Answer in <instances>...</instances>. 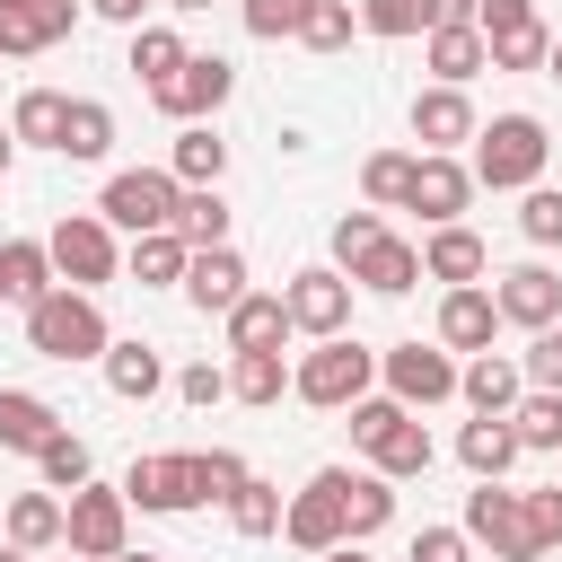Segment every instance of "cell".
<instances>
[{"mask_svg":"<svg viewBox=\"0 0 562 562\" xmlns=\"http://www.w3.org/2000/svg\"><path fill=\"white\" fill-rule=\"evenodd\" d=\"M369 378H378V351H360L351 334H325V342L290 369V395H299V404H316V413H342V404H360V395H369Z\"/></svg>","mask_w":562,"mask_h":562,"instance_id":"cell-4","label":"cell"},{"mask_svg":"<svg viewBox=\"0 0 562 562\" xmlns=\"http://www.w3.org/2000/svg\"><path fill=\"white\" fill-rule=\"evenodd\" d=\"M351 439H360V457H369L386 483L430 474V430H422L413 404H395V395H360V404H351Z\"/></svg>","mask_w":562,"mask_h":562,"instance_id":"cell-2","label":"cell"},{"mask_svg":"<svg viewBox=\"0 0 562 562\" xmlns=\"http://www.w3.org/2000/svg\"><path fill=\"white\" fill-rule=\"evenodd\" d=\"M518 369H527L536 386H562V325H544V334L527 342V360H518Z\"/></svg>","mask_w":562,"mask_h":562,"instance_id":"cell-49","label":"cell"},{"mask_svg":"<svg viewBox=\"0 0 562 562\" xmlns=\"http://www.w3.org/2000/svg\"><path fill=\"white\" fill-rule=\"evenodd\" d=\"M395 518V492H386V474H342V536L360 544V536H378Z\"/></svg>","mask_w":562,"mask_h":562,"instance_id":"cell-32","label":"cell"},{"mask_svg":"<svg viewBox=\"0 0 562 562\" xmlns=\"http://www.w3.org/2000/svg\"><path fill=\"white\" fill-rule=\"evenodd\" d=\"M465 536H483L501 562H544V544H536V527H527V492L474 483V492H465Z\"/></svg>","mask_w":562,"mask_h":562,"instance_id":"cell-7","label":"cell"},{"mask_svg":"<svg viewBox=\"0 0 562 562\" xmlns=\"http://www.w3.org/2000/svg\"><path fill=\"white\" fill-rule=\"evenodd\" d=\"M378 237H386V228H378V211H342V220H334V263L351 272V263H360Z\"/></svg>","mask_w":562,"mask_h":562,"instance_id":"cell-46","label":"cell"},{"mask_svg":"<svg viewBox=\"0 0 562 562\" xmlns=\"http://www.w3.org/2000/svg\"><path fill=\"white\" fill-rule=\"evenodd\" d=\"M281 334H299V325H290V299H255V290H246V299L228 307V351H281Z\"/></svg>","mask_w":562,"mask_h":562,"instance_id":"cell-24","label":"cell"},{"mask_svg":"<svg viewBox=\"0 0 562 562\" xmlns=\"http://www.w3.org/2000/svg\"><path fill=\"white\" fill-rule=\"evenodd\" d=\"M474 70H492L483 26H430V79H439V88H465Z\"/></svg>","mask_w":562,"mask_h":562,"instance_id":"cell-22","label":"cell"},{"mask_svg":"<svg viewBox=\"0 0 562 562\" xmlns=\"http://www.w3.org/2000/svg\"><path fill=\"white\" fill-rule=\"evenodd\" d=\"M132 70H140L149 88H167V79L184 70V35H176V26H132Z\"/></svg>","mask_w":562,"mask_h":562,"instance_id":"cell-35","label":"cell"},{"mask_svg":"<svg viewBox=\"0 0 562 562\" xmlns=\"http://www.w3.org/2000/svg\"><path fill=\"white\" fill-rule=\"evenodd\" d=\"M176 395H184V404H220V395H228V369H211V360H193V369L176 378Z\"/></svg>","mask_w":562,"mask_h":562,"instance_id":"cell-51","label":"cell"},{"mask_svg":"<svg viewBox=\"0 0 562 562\" xmlns=\"http://www.w3.org/2000/svg\"><path fill=\"white\" fill-rule=\"evenodd\" d=\"M281 536H290L299 553H334V544H351V536H342V465H325V474L281 509Z\"/></svg>","mask_w":562,"mask_h":562,"instance_id":"cell-14","label":"cell"},{"mask_svg":"<svg viewBox=\"0 0 562 562\" xmlns=\"http://www.w3.org/2000/svg\"><path fill=\"white\" fill-rule=\"evenodd\" d=\"M351 281H360V290H378V299H404V290L422 281V246H404V237H378V246L351 263Z\"/></svg>","mask_w":562,"mask_h":562,"instance_id":"cell-23","label":"cell"},{"mask_svg":"<svg viewBox=\"0 0 562 562\" xmlns=\"http://www.w3.org/2000/svg\"><path fill=\"white\" fill-rule=\"evenodd\" d=\"M483 0H430V26H474Z\"/></svg>","mask_w":562,"mask_h":562,"instance_id":"cell-54","label":"cell"},{"mask_svg":"<svg viewBox=\"0 0 562 562\" xmlns=\"http://www.w3.org/2000/svg\"><path fill=\"white\" fill-rule=\"evenodd\" d=\"M509 422H518V448H562V386L518 395V404H509Z\"/></svg>","mask_w":562,"mask_h":562,"instance_id":"cell-38","label":"cell"},{"mask_svg":"<svg viewBox=\"0 0 562 562\" xmlns=\"http://www.w3.org/2000/svg\"><path fill=\"white\" fill-rule=\"evenodd\" d=\"M123 536H132V501L105 492V483H79V492H70V527H61V544L88 553V562H114Z\"/></svg>","mask_w":562,"mask_h":562,"instance_id":"cell-10","label":"cell"},{"mask_svg":"<svg viewBox=\"0 0 562 562\" xmlns=\"http://www.w3.org/2000/svg\"><path fill=\"white\" fill-rule=\"evenodd\" d=\"M544 158H553V140L536 114H492L474 132V184H492V193H527L544 176Z\"/></svg>","mask_w":562,"mask_h":562,"instance_id":"cell-3","label":"cell"},{"mask_svg":"<svg viewBox=\"0 0 562 562\" xmlns=\"http://www.w3.org/2000/svg\"><path fill=\"white\" fill-rule=\"evenodd\" d=\"M88 9H97V18H114V26H140V9H149V0H88Z\"/></svg>","mask_w":562,"mask_h":562,"instance_id":"cell-55","label":"cell"},{"mask_svg":"<svg viewBox=\"0 0 562 562\" xmlns=\"http://www.w3.org/2000/svg\"><path fill=\"white\" fill-rule=\"evenodd\" d=\"M465 202H474V167H457L448 149H422V158H413V193H404V211H422L430 228H448Z\"/></svg>","mask_w":562,"mask_h":562,"instance_id":"cell-15","label":"cell"},{"mask_svg":"<svg viewBox=\"0 0 562 562\" xmlns=\"http://www.w3.org/2000/svg\"><path fill=\"white\" fill-rule=\"evenodd\" d=\"M61 123H70V97H53V88H26L18 114H9V132L18 140H44V149H61Z\"/></svg>","mask_w":562,"mask_h":562,"instance_id":"cell-36","label":"cell"},{"mask_svg":"<svg viewBox=\"0 0 562 562\" xmlns=\"http://www.w3.org/2000/svg\"><path fill=\"white\" fill-rule=\"evenodd\" d=\"M44 44H53L44 18H35L26 0H9V9H0V53H44Z\"/></svg>","mask_w":562,"mask_h":562,"instance_id":"cell-47","label":"cell"},{"mask_svg":"<svg viewBox=\"0 0 562 562\" xmlns=\"http://www.w3.org/2000/svg\"><path fill=\"white\" fill-rule=\"evenodd\" d=\"M176 237H184V246H228V202H220V184H184Z\"/></svg>","mask_w":562,"mask_h":562,"instance_id":"cell-33","label":"cell"},{"mask_svg":"<svg viewBox=\"0 0 562 562\" xmlns=\"http://www.w3.org/2000/svg\"><path fill=\"white\" fill-rule=\"evenodd\" d=\"M0 9H9V0H0Z\"/></svg>","mask_w":562,"mask_h":562,"instance_id":"cell-63","label":"cell"},{"mask_svg":"<svg viewBox=\"0 0 562 562\" xmlns=\"http://www.w3.org/2000/svg\"><path fill=\"white\" fill-rule=\"evenodd\" d=\"M123 501H132V509H158V518L202 509V501H211V492H202V457H140V465L123 474Z\"/></svg>","mask_w":562,"mask_h":562,"instance_id":"cell-9","label":"cell"},{"mask_svg":"<svg viewBox=\"0 0 562 562\" xmlns=\"http://www.w3.org/2000/svg\"><path fill=\"white\" fill-rule=\"evenodd\" d=\"M457 457H465V474H474V483H501L527 448H518V422H509V413H474V422L457 430Z\"/></svg>","mask_w":562,"mask_h":562,"instance_id":"cell-19","label":"cell"},{"mask_svg":"<svg viewBox=\"0 0 562 562\" xmlns=\"http://www.w3.org/2000/svg\"><path fill=\"white\" fill-rule=\"evenodd\" d=\"M228 527H237V536H281V492L246 474V483L228 492Z\"/></svg>","mask_w":562,"mask_h":562,"instance_id":"cell-39","label":"cell"},{"mask_svg":"<svg viewBox=\"0 0 562 562\" xmlns=\"http://www.w3.org/2000/svg\"><path fill=\"white\" fill-rule=\"evenodd\" d=\"M53 281H61V272H53V246H35V237H0V299L35 307Z\"/></svg>","mask_w":562,"mask_h":562,"instance_id":"cell-21","label":"cell"},{"mask_svg":"<svg viewBox=\"0 0 562 562\" xmlns=\"http://www.w3.org/2000/svg\"><path fill=\"white\" fill-rule=\"evenodd\" d=\"M378 378L395 386V404H413V413H422V404H448L465 369H457V360H448L439 342H395V351L378 360Z\"/></svg>","mask_w":562,"mask_h":562,"instance_id":"cell-12","label":"cell"},{"mask_svg":"<svg viewBox=\"0 0 562 562\" xmlns=\"http://www.w3.org/2000/svg\"><path fill=\"white\" fill-rule=\"evenodd\" d=\"M299 44H307V53H342V44H351V9H342V0H316L307 26H299Z\"/></svg>","mask_w":562,"mask_h":562,"instance_id":"cell-44","label":"cell"},{"mask_svg":"<svg viewBox=\"0 0 562 562\" xmlns=\"http://www.w3.org/2000/svg\"><path fill=\"white\" fill-rule=\"evenodd\" d=\"M53 272L70 281V290H97V281H114V220L105 211H70V220H53Z\"/></svg>","mask_w":562,"mask_h":562,"instance_id":"cell-6","label":"cell"},{"mask_svg":"<svg viewBox=\"0 0 562 562\" xmlns=\"http://www.w3.org/2000/svg\"><path fill=\"white\" fill-rule=\"evenodd\" d=\"M35 465H44V483H53V492H79V483H88V439L53 430V439L35 448Z\"/></svg>","mask_w":562,"mask_h":562,"instance_id":"cell-40","label":"cell"},{"mask_svg":"<svg viewBox=\"0 0 562 562\" xmlns=\"http://www.w3.org/2000/svg\"><path fill=\"white\" fill-rule=\"evenodd\" d=\"M105 386H114L123 404H149V395L167 386V369H158L149 342H105Z\"/></svg>","mask_w":562,"mask_h":562,"instance_id":"cell-28","label":"cell"},{"mask_svg":"<svg viewBox=\"0 0 562 562\" xmlns=\"http://www.w3.org/2000/svg\"><path fill=\"white\" fill-rule=\"evenodd\" d=\"M544 79H562V35H553V53H544Z\"/></svg>","mask_w":562,"mask_h":562,"instance_id":"cell-57","label":"cell"},{"mask_svg":"<svg viewBox=\"0 0 562 562\" xmlns=\"http://www.w3.org/2000/svg\"><path fill=\"white\" fill-rule=\"evenodd\" d=\"M228 88H237V70H228L220 53H184V70H176L167 88H149V97H158V114H176V123H211V114L228 105Z\"/></svg>","mask_w":562,"mask_h":562,"instance_id":"cell-13","label":"cell"},{"mask_svg":"<svg viewBox=\"0 0 562 562\" xmlns=\"http://www.w3.org/2000/svg\"><path fill=\"white\" fill-rule=\"evenodd\" d=\"M422 272H430V281H448V290H457V281H474V272H483V237H474V228H457V220H448V228H430Z\"/></svg>","mask_w":562,"mask_h":562,"instance_id":"cell-27","label":"cell"},{"mask_svg":"<svg viewBox=\"0 0 562 562\" xmlns=\"http://www.w3.org/2000/svg\"><path fill=\"white\" fill-rule=\"evenodd\" d=\"M369 35H430V0H360Z\"/></svg>","mask_w":562,"mask_h":562,"instance_id":"cell-43","label":"cell"},{"mask_svg":"<svg viewBox=\"0 0 562 562\" xmlns=\"http://www.w3.org/2000/svg\"><path fill=\"white\" fill-rule=\"evenodd\" d=\"M9 158H18V132H0V176H9Z\"/></svg>","mask_w":562,"mask_h":562,"instance_id":"cell-59","label":"cell"},{"mask_svg":"<svg viewBox=\"0 0 562 562\" xmlns=\"http://www.w3.org/2000/svg\"><path fill=\"white\" fill-rule=\"evenodd\" d=\"M527 527H536V544H544V553L562 544V483H553V492H527Z\"/></svg>","mask_w":562,"mask_h":562,"instance_id":"cell-50","label":"cell"},{"mask_svg":"<svg viewBox=\"0 0 562 562\" xmlns=\"http://www.w3.org/2000/svg\"><path fill=\"white\" fill-rule=\"evenodd\" d=\"M501 325H527V334H544V325H562V281L544 272V263H518V272H501Z\"/></svg>","mask_w":562,"mask_h":562,"instance_id":"cell-16","label":"cell"},{"mask_svg":"<svg viewBox=\"0 0 562 562\" xmlns=\"http://www.w3.org/2000/svg\"><path fill=\"white\" fill-rule=\"evenodd\" d=\"M0 562H26V544H0Z\"/></svg>","mask_w":562,"mask_h":562,"instance_id":"cell-60","label":"cell"},{"mask_svg":"<svg viewBox=\"0 0 562 562\" xmlns=\"http://www.w3.org/2000/svg\"><path fill=\"white\" fill-rule=\"evenodd\" d=\"M413 562H465V527H422L413 536Z\"/></svg>","mask_w":562,"mask_h":562,"instance_id":"cell-52","label":"cell"},{"mask_svg":"<svg viewBox=\"0 0 562 562\" xmlns=\"http://www.w3.org/2000/svg\"><path fill=\"white\" fill-rule=\"evenodd\" d=\"M281 299H290V325L316 334V342L351 325V272H342V263H307V272H290Z\"/></svg>","mask_w":562,"mask_h":562,"instance_id":"cell-11","label":"cell"},{"mask_svg":"<svg viewBox=\"0 0 562 562\" xmlns=\"http://www.w3.org/2000/svg\"><path fill=\"white\" fill-rule=\"evenodd\" d=\"M316 562H369V553H360V544H334V553H316Z\"/></svg>","mask_w":562,"mask_h":562,"instance_id":"cell-56","label":"cell"},{"mask_svg":"<svg viewBox=\"0 0 562 562\" xmlns=\"http://www.w3.org/2000/svg\"><path fill=\"white\" fill-rule=\"evenodd\" d=\"M474 26H483V44H492V70H544V53H553L536 0H483Z\"/></svg>","mask_w":562,"mask_h":562,"instance_id":"cell-8","label":"cell"},{"mask_svg":"<svg viewBox=\"0 0 562 562\" xmlns=\"http://www.w3.org/2000/svg\"><path fill=\"white\" fill-rule=\"evenodd\" d=\"M176 202H184V184H176V167H123V176H105V220L114 228H132V237H149V228H176Z\"/></svg>","mask_w":562,"mask_h":562,"instance_id":"cell-5","label":"cell"},{"mask_svg":"<svg viewBox=\"0 0 562 562\" xmlns=\"http://www.w3.org/2000/svg\"><path fill=\"white\" fill-rule=\"evenodd\" d=\"M228 395L237 404H281L290 395V360L281 351H237L228 360Z\"/></svg>","mask_w":562,"mask_h":562,"instance_id":"cell-31","label":"cell"},{"mask_svg":"<svg viewBox=\"0 0 562 562\" xmlns=\"http://www.w3.org/2000/svg\"><path fill=\"white\" fill-rule=\"evenodd\" d=\"M114 562H158V553H132V544H123V553H114Z\"/></svg>","mask_w":562,"mask_h":562,"instance_id":"cell-61","label":"cell"},{"mask_svg":"<svg viewBox=\"0 0 562 562\" xmlns=\"http://www.w3.org/2000/svg\"><path fill=\"white\" fill-rule=\"evenodd\" d=\"M184 263H193V246H184L176 228H149V237H132V281H140V290H158V281H184Z\"/></svg>","mask_w":562,"mask_h":562,"instance_id":"cell-34","label":"cell"},{"mask_svg":"<svg viewBox=\"0 0 562 562\" xmlns=\"http://www.w3.org/2000/svg\"><path fill=\"white\" fill-rule=\"evenodd\" d=\"M184 299H193L202 316H228V307L246 299V263H237V246H193V263H184Z\"/></svg>","mask_w":562,"mask_h":562,"instance_id":"cell-17","label":"cell"},{"mask_svg":"<svg viewBox=\"0 0 562 562\" xmlns=\"http://www.w3.org/2000/svg\"><path fill=\"white\" fill-rule=\"evenodd\" d=\"M53 430H61V413H53L44 395H26V386H0V448L35 457V448H44Z\"/></svg>","mask_w":562,"mask_h":562,"instance_id":"cell-26","label":"cell"},{"mask_svg":"<svg viewBox=\"0 0 562 562\" xmlns=\"http://www.w3.org/2000/svg\"><path fill=\"white\" fill-rule=\"evenodd\" d=\"M360 193H369V202H395V211H404V193H413V158H404V149H378V158L360 167Z\"/></svg>","mask_w":562,"mask_h":562,"instance_id":"cell-42","label":"cell"},{"mask_svg":"<svg viewBox=\"0 0 562 562\" xmlns=\"http://www.w3.org/2000/svg\"><path fill=\"white\" fill-rule=\"evenodd\" d=\"M167 167H176V184H220V176H228V140H220L211 123H184Z\"/></svg>","mask_w":562,"mask_h":562,"instance_id":"cell-30","label":"cell"},{"mask_svg":"<svg viewBox=\"0 0 562 562\" xmlns=\"http://www.w3.org/2000/svg\"><path fill=\"white\" fill-rule=\"evenodd\" d=\"M61 527H70V501H53V492H18L9 501V544L44 553V544H61Z\"/></svg>","mask_w":562,"mask_h":562,"instance_id":"cell-29","label":"cell"},{"mask_svg":"<svg viewBox=\"0 0 562 562\" xmlns=\"http://www.w3.org/2000/svg\"><path fill=\"white\" fill-rule=\"evenodd\" d=\"M167 9H176V18H202V9H211V0H167Z\"/></svg>","mask_w":562,"mask_h":562,"instance_id":"cell-58","label":"cell"},{"mask_svg":"<svg viewBox=\"0 0 562 562\" xmlns=\"http://www.w3.org/2000/svg\"><path fill=\"white\" fill-rule=\"evenodd\" d=\"M26 9H35V18H44V35H53V44H61V35H70V26H79V0H26Z\"/></svg>","mask_w":562,"mask_h":562,"instance_id":"cell-53","label":"cell"},{"mask_svg":"<svg viewBox=\"0 0 562 562\" xmlns=\"http://www.w3.org/2000/svg\"><path fill=\"white\" fill-rule=\"evenodd\" d=\"M492 325H501V299H492L483 281H457V290L439 299V342H448V351H492Z\"/></svg>","mask_w":562,"mask_h":562,"instance_id":"cell-18","label":"cell"},{"mask_svg":"<svg viewBox=\"0 0 562 562\" xmlns=\"http://www.w3.org/2000/svg\"><path fill=\"white\" fill-rule=\"evenodd\" d=\"M26 342L44 351V360H105V307L88 299V290H70V281H53L35 307H26Z\"/></svg>","mask_w":562,"mask_h":562,"instance_id":"cell-1","label":"cell"},{"mask_svg":"<svg viewBox=\"0 0 562 562\" xmlns=\"http://www.w3.org/2000/svg\"><path fill=\"white\" fill-rule=\"evenodd\" d=\"M70 562H88V553H70Z\"/></svg>","mask_w":562,"mask_h":562,"instance_id":"cell-62","label":"cell"},{"mask_svg":"<svg viewBox=\"0 0 562 562\" xmlns=\"http://www.w3.org/2000/svg\"><path fill=\"white\" fill-rule=\"evenodd\" d=\"M457 395H465L474 413H509V404L527 395V369H518V360H501V351H474V369L457 378Z\"/></svg>","mask_w":562,"mask_h":562,"instance_id":"cell-25","label":"cell"},{"mask_svg":"<svg viewBox=\"0 0 562 562\" xmlns=\"http://www.w3.org/2000/svg\"><path fill=\"white\" fill-rule=\"evenodd\" d=\"M307 9H316V0H237V18H246V35H263V44H281V35H299V26H307Z\"/></svg>","mask_w":562,"mask_h":562,"instance_id":"cell-41","label":"cell"},{"mask_svg":"<svg viewBox=\"0 0 562 562\" xmlns=\"http://www.w3.org/2000/svg\"><path fill=\"white\" fill-rule=\"evenodd\" d=\"M114 149V114L97 97H70V123H61V158H105Z\"/></svg>","mask_w":562,"mask_h":562,"instance_id":"cell-37","label":"cell"},{"mask_svg":"<svg viewBox=\"0 0 562 562\" xmlns=\"http://www.w3.org/2000/svg\"><path fill=\"white\" fill-rule=\"evenodd\" d=\"M237 483H246V457H237V448H202V492H211V501H228Z\"/></svg>","mask_w":562,"mask_h":562,"instance_id":"cell-48","label":"cell"},{"mask_svg":"<svg viewBox=\"0 0 562 562\" xmlns=\"http://www.w3.org/2000/svg\"><path fill=\"white\" fill-rule=\"evenodd\" d=\"M518 228H527L536 246H562V193H553V184H527V202H518Z\"/></svg>","mask_w":562,"mask_h":562,"instance_id":"cell-45","label":"cell"},{"mask_svg":"<svg viewBox=\"0 0 562 562\" xmlns=\"http://www.w3.org/2000/svg\"><path fill=\"white\" fill-rule=\"evenodd\" d=\"M413 140H422V149H457V140H474V105H465V88H422V97H413Z\"/></svg>","mask_w":562,"mask_h":562,"instance_id":"cell-20","label":"cell"}]
</instances>
